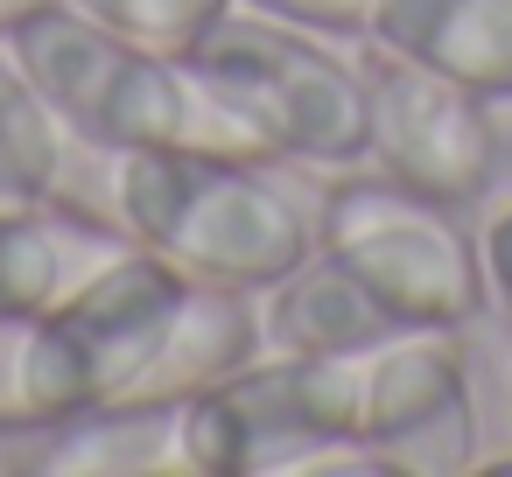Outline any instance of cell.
I'll return each instance as SVG.
<instances>
[{"label":"cell","instance_id":"6da1fadb","mask_svg":"<svg viewBox=\"0 0 512 477\" xmlns=\"http://www.w3.org/2000/svg\"><path fill=\"white\" fill-rule=\"evenodd\" d=\"M0 43L15 50L57 127L92 155L134 148H211L239 162H267L260 141L204 92V78L148 43H127L78 0H36L0 22Z\"/></svg>","mask_w":512,"mask_h":477},{"label":"cell","instance_id":"7a4b0ae2","mask_svg":"<svg viewBox=\"0 0 512 477\" xmlns=\"http://www.w3.org/2000/svg\"><path fill=\"white\" fill-rule=\"evenodd\" d=\"M106 218L127 246L162 253L183 281L267 295L316 253V218L267 176V162L211 148L106 155Z\"/></svg>","mask_w":512,"mask_h":477},{"label":"cell","instance_id":"3957f363","mask_svg":"<svg viewBox=\"0 0 512 477\" xmlns=\"http://www.w3.org/2000/svg\"><path fill=\"white\" fill-rule=\"evenodd\" d=\"M183 295L190 281L148 246H127L85 281H64V295L15 330V393L0 414L71 421L92 407L141 400L183 316Z\"/></svg>","mask_w":512,"mask_h":477},{"label":"cell","instance_id":"277c9868","mask_svg":"<svg viewBox=\"0 0 512 477\" xmlns=\"http://www.w3.org/2000/svg\"><path fill=\"white\" fill-rule=\"evenodd\" d=\"M183 64L260 141L267 162L365 169V141H372L365 64H351L330 36L232 8L183 50Z\"/></svg>","mask_w":512,"mask_h":477},{"label":"cell","instance_id":"5b68a950","mask_svg":"<svg viewBox=\"0 0 512 477\" xmlns=\"http://www.w3.org/2000/svg\"><path fill=\"white\" fill-rule=\"evenodd\" d=\"M316 246L358 274V288L400 323V330H463L484 316V246L463 232V211L379 176V169H337Z\"/></svg>","mask_w":512,"mask_h":477},{"label":"cell","instance_id":"8992f818","mask_svg":"<svg viewBox=\"0 0 512 477\" xmlns=\"http://www.w3.org/2000/svg\"><path fill=\"white\" fill-rule=\"evenodd\" d=\"M365 358L260 351L218 386L176 400V470L197 477H288L309 449L358 435Z\"/></svg>","mask_w":512,"mask_h":477},{"label":"cell","instance_id":"52a82bcc","mask_svg":"<svg viewBox=\"0 0 512 477\" xmlns=\"http://www.w3.org/2000/svg\"><path fill=\"white\" fill-rule=\"evenodd\" d=\"M365 92H372V141L365 162L449 211H477L498 190L505 169V127L498 106L470 85L421 71L393 50L365 43Z\"/></svg>","mask_w":512,"mask_h":477},{"label":"cell","instance_id":"ba28073f","mask_svg":"<svg viewBox=\"0 0 512 477\" xmlns=\"http://www.w3.org/2000/svg\"><path fill=\"white\" fill-rule=\"evenodd\" d=\"M358 435L393 477H463L484 463V421L456 330H400L365 358Z\"/></svg>","mask_w":512,"mask_h":477},{"label":"cell","instance_id":"9c48e42d","mask_svg":"<svg viewBox=\"0 0 512 477\" xmlns=\"http://www.w3.org/2000/svg\"><path fill=\"white\" fill-rule=\"evenodd\" d=\"M365 43L512 106V0H379Z\"/></svg>","mask_w":512,"mask_h":477},{"label":"cell","instance_id":"30bf717a","mask_svg":"<svg viewBox=\"0 0 512 477\" xmlns=\"http://www.w3.org/2000/svg\"><path fill=\"white\" fill-rule=\"evenodd\" d=\"M260 330L267 351H309V358H372L386 337H400V323L323 246L260 295Z\"/></svg>","mask_w":512,"mask_h":477},{"label":"cell","instance_id":"8fae6325","mask_svg":"<svg viewBox=\"0 0 512 477\" xmlns=\"http://www.w3.org/2000/svg\"><path fill=\"white\" fill-rule=\"evenodd\" d=\"M260 351H267L260 295L190 281L183 316H176V330H169V344H162V358H155V372H148V386H141L134 407H176V400L218 386L225 372H239V365L260 358Z\"/></svg>","mask_w":512,"mask_h":477},{"label":"cell","instance_id":"7c38bea8","mask_svg":"<svg viewBox=\"0 0 512 477\" xmlns=\"http://www.w3.org/2000/svg\"><path fill=\"white\" fill-rule=\"evenodd\" d=\"M64 148H71V134L29 85L15 50L0 43V204L50 211L64 197Z\"/></svg>","mask_w":512,"mask_h":477},{"label":"cell","instance_id":"4fadbf2b","mask_svg":"<svg viewBox=\"0 0 512 477\" xmlns=\"http://www.w3.org/2000/svg\"><path fill=\"white\" fill-rule=\"evenodd\" d=\"M64 274L71 267L50 211L0 204V330H22L29 316H43L64 295Z\"/></svg>","mask_w":512,"mask_h":477},{"label":"cell","instance_id":"5bb4252c","mask_svg":"<svg viewBox=\"0 0 512 477\" xmlns=\"http://www.w3.org/2000/svg\"><path fill=\"white\" fill-rule=\"evenodd\" d=\"M85 15H99L106 29H120L127 43H148V50H169L183 57L218 15H232L239 0H78Z\"/></svg>","mask_w":512,"mask_h":477},{"label":"cell","instance_id":"9a60e30c","mask_svg":"<svg viewBox=\"0 0 512 477\" xmlns=\"http://www.w3.org/2000/svg\"><path fill=\"white\" fill-rule=\"evenodd\" d=\"M253 15H274V22H295L309 36H330V43H365L372 29V8L379 0H239Z\"/></svg>","mask_w":512,"mask_h":477},{"label":"cell","instance_id":"2e32d148","mask_svg":"<svg viewBox=\"0 0 512 477\" xmlns=\"http://www.w3.org/2000/svg\"><path fill=\"white\" fill-rule=\"evenodd\" d=\"M477 246H484V281H491V295H498V302H505V316H512V204L484 225V239H477Z\"/></svg>","mask_w":512,"mask_h":477},{"label":"cell","instance_id":"e0dca14e","mask_svg":"<svg viewBox=\"0 0 512 477\" xmlns=\"http://www.w3.org/2000/svg\"><path fill=\"white\" fill-rule=\"evenodd\" d=\"M477 470H491V477H512V456H491V463H477Z\"/></svg>","mask_w":512,"mask_h":477},{"label":"cell","instance_id":"ac0fdd59","mask_svg":"<svg viewBox=\"0 0 512 477\" xmlns=\"http://www.w3.org/2000/svg\"><path fill=\"white\" fill-rule=\"evenodd\" d=\"M505 176H512V127H505V169H498V183H505Z\"/></svg>","mask_w":512,"mask_h":477}]
</instances>
